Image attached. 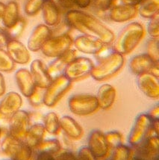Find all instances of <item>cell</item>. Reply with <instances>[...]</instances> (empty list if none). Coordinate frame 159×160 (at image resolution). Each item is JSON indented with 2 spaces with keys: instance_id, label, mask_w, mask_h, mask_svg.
<instances>
[{
  "instance_id": "6da1fadb",
  "label": "cell",
  "mask_w": 159,
  "mask_h": 160,
  "mask_svg": "<svg viewBox=\"0 0 159 160\" xmlns=\"http://www.w3.org/2000/svg\"><path fill=\"white\" fill-rule=\"evenodd\" d=\"M66 21L70 26L84 34V35L110 44L115 39L114 33L95 17L79 10L69 11L66 14Z\"/></svg>"
},
{
  "instance_id": "c3c4849f",
  "label": "cell",
  "mask_w": 159,
  "mask_h": 160,
  "mask_svg": "<svg viewBox=\"0 0 159 160\" xmlns=\"http://www.w3.org/2000/svg\"><path fill=\"white\" fill-rule=\"evenodd\" d=\"M5 4L2 2H0V19H1L2 17L4 10H5Z\"/></svg>"
},
{
  "instance_id": "f1b7e54d",
  "label": "cell",
  "mask_w": 159,
  "mask_h": 160,
  "mask_svg": "<svg viewBox=\"0 0 159 160\" xmlns=\"http://www.w3.org/2000/svg\"><path fill=\"white\" fill-rule=\"evenodd\" d=\"M15 63L11 59L6 50L0 49V72L8 73L14 70Z\"/></svg>"
},
{
  "instance_id": "7bdbcfd3",
  "label": "cell",
  "mask_w": 159,
  "mask_h": 160,
  "mask_svg": "<svg viewBox=\"0 0 159 160\" xmlns=\"http://www.w3.org/2000/svg\"><path fill=\"white\" fill-rule=\"evenodd\" d=\"M10 39L5 35V32H0V49H2L3 47H6Z\"/></svg>"
},
{
  "instance_id": "277c9868",
  "label": "cell",
  "mask_w": 159,
  "mask_h": 160,
  "mask_svg": "<svg viewBox=\"0 0 159 160\" xmlns=\"http://www.w3.org/2000/svg\"><path fill=\"white\" fill-rule=\"evenodd\" d=\"M72 82H73L64 75L53 79L43 93V104L48 107H54L56 106L64 95L70 90L73 85Z\"/></svg>"
},
{
  "instance_id": "83f0119b",
  "label": "cell",
  "mask_w": 159,
  "mask_h": 160,
  "mask_svg": "<svg viewBox=\"0 0 159 160\" xmlns=\"http://www.w3.org/2000/svg\"><path fill=\"white\" fill-rule=\"evenodd\" d=\"M43 127L46 132L50 134H58L60 129V118L58 115L53 112L46 114L43 118Z\"/></svg>"
},
{
  "instance_id": "5b68a950",
  "label": "cell",
  "mask_w": 159,
  "mask_h": 160,
  "mask_svg": "<svg viewBox=\"0 0 159 160\" xmlns=\"http://www.w3.org/2000/svg\"><path fill=\"white\" fill-rule=\"evenodd\" d=\"M68 106L72 113L79 116L92 115L99 108L96 97L88 94L73 95L69 99Z\"/></svg>"
},
{
  "instance_id": "ffe728a7",
  "label": "cell",
  "mask_w": 159,
  "mask_h": 160,
  "mask_svg": "<svg viewBox=\"0 0 159 160\" xmlns=\"http://www.w3.org/2000/svg\"><path fill=\"white\" fill-rule=\"evenodd\" d=\"M15 79L20 92L26 98H29L37 89L31 73L26 68H20L16 72Z\"/></svg>"
},
{
  "instance_id": "9c48e42d",
  "label": "cell",
  "mask_w": 159,
  "mask_h": 160,
  "mask_svg": "<svg viewBox=\"0 0 159 160\" xmlns=\"http://www.w3.org/2000/svg\"><path fill=\"white\" fill-rule=\"evenodd\" d=\"M153 120L147 113H141L136 118L128 137V141L132 145H138L149 136L152 129Z\"/></svg>"
},
{
  "instance_id": "ba28073f",
  "label": "cell",
  "mask_w": 159,
  "mask_h": 160,
  "mask_svg": "<svg viewBox=\"0 0 159 160\" xmlns=\"http://www.w3.org/2000/svg\"><path fill=\"white\" fill-rule=\"evenodd\" d=\"M30 121L31 118L27 112L19 110L15 112L9 119V135L23 142L30 127Z\"/></svg>"
},
{
  "instance_id": "60d3db41",
  "label": "cell",
  "mask_w": 159,
  "mask_h": 160,
  "mask_svg": "<svg viewBox=\"0 0 159 160\" xmlns=\"http://www.w3.org/2000/svg\"><path fill=\"white\" fill-rule=\"evenodd\" d=\"M148 115L150 116V118L153 121H158L159 118V106L158 105H156L155 107H153L150 110Z\"/></svg>"
},
{
  "instance_id": "e575fe53",
  "label": "cell",
  "mask_w": 159,
  "mask_h": 160,
  "mask_svg": "<svg viewBox=\"0 0 159 160\" xmlns=\"http://www.w3.org/2000/svg\"><path fill=\"white\" fill-rule=\"evenodd\" d=\"M131 157V150L127 146L119 145L117 147L113 153V160H129Z\"/></svg>"
},
{
  "instance_id": "d6986e66",
  "label": "cell",
  "mask_w": 159,
  "mask_h": 160,
  "mask_svg": "<svg viewBox=\"0 0 159 160\" xmlns=\"http://www.w3.org/2000/svg\"><path fill=\"white\" fill-rule=\"evenodd\" d=\"M22 105V99L20 94L15 91H11L5 94L0 102V114L5 117H11L20 110Z\"/></svg>"
},
{
  "instance_id": "d4e9b609",
  "label": "cell",
  "mask_w": 159,
  "mask_h": 160,
  "mask_svg": "<svg viewBox=\"0 0 159 160\" xmlns=\"http://www.w3.org/2000/svg\"><path fill=\"white\" fill-rule=\"evenodd\" d=\"M60 129L69 138L78 140L83 136V129L79 123L70 116H64L60 119Z\"/></svg>"
},
{
  "instance_id": "f546056e",
  "label": "cell",
  "mask_w": 159,
  "mask_h": 160,
  "mask_svg": "<svg viewBox=\"0 0 159 160\" xmlns=\"http://www.w3.org/2000/svg\"><path fill=\"white\" fill-rule=\"evenodd\" d=\"M26 26V20L24 18H20V20L15 26L12 28H8V29H5L4 32L5 33L8 38L10 40H17L18 37L21 35V34L23 32Z\"/></svg>"
},
{
  "instance_id": "52a82bcc",
  "label": "cell",
  "mask_w": 159,
  "mask_h": 160,
  "mask_svg": "<svg viewBox=\"0 0 159 160\" xmlns=\"http://www.w3.org/2000/svg\"><path fill=\"white\" fill-rule=\"evenodd\" d=\"M73 40L68 34L52 37L46 42L41 49L43 54L50 58H57L71 49Z\"/></svg>"
},
{
  "instance_id": "bcb514c9",
  "label": "cell",
  "mask_w": 159,
  "mask_h": 160,
  "mask_svg": "<svg viewBox=\"0 0 159 160\" xmlns=\"http://www.w3.org/2000/svg\"><path fill=\"white\" fill-rule=\"evenodd\" d=\"M116 2L124 3V4H129V5H137L141 2L142 0H114Z\"/></svg>"
},
{
  "instance_id": "f6af8a7d",
  "label": "cell",
  "mask_w": 159,
  "mask_h": 160,
  "mask_svg": "<svg viewBox=\"0 0 159 160\" xmlns=\"http://www.w3.org/2000/svg\"><path fill=\"white\" fill-rule=\"evenodd\" d=\"M56 1L62 7L67 8H70L74 5L73 0H56Z\"/></svg>"
},
{
  "instance_id": "44dd1931",
  "label": "cell",
  "mask_w": 159,
  "mask_h": 160,
  "mask_svg": "<svg viewBox=\"0 0 159 160\" xmlns=\"http://www.w3.org/2000/svg\"><path fill=\"white\" fill-rule=\"evenodd\" d=\"M158 63L155 62L147 53L137 55L129 62V69L135 75L149 73L150 70Z\"/></svg>"
},
{
  "instance_id": "4316f807",
  "label": "cell",
  "mask_w": 159,
  "mask_h": 160,
  "mask_svg": "<svg viewBox=\"0 0 159 160\" xmlns=\"http://www.w3.org/2000/svg\"><path fill=\"white\" fill-rule=\"evenodd\" d=\"M140 4L137 11L143 18L152 19L158 14L159 0H143Z\"/></svg>"
},
{
  "instance_id": "f907efd6",
  "label": "cell",
  "mask_w": 159,
  "mask_h": 160,
  "mask_svg": "<svg viewBox=\"0 0 159 160\" xmlns=\"http://www.w3.org/2000/svg\"><path fill=\"white\" fill-rule=\"evenodd\" d=\"M11 160H14V159H11Z\"/></svg>"
},
{
  "instance_id": "74e56055",
  "label": "cell",
  "mask_w": 159,
  "mask_h": 160,
  "mask_svg": "<svg viewBox=\"0 0 159 160\" xmlns=\"http://www.w3.org/2000/svg\"><path fill=\"white\" fill-rule=\"evenodd\" d=\"M43 94H42L41 91H39V90L37 88V89L35 91V92L28 98V100H29V102L31 103L32 106L39 107V106H41L43 104Z\"/></svg>"
},
{
  "instance_id": "7c38bea8",
  "label": "cell",
  "mask_w": 159,
  "mask_h": 160,
  "mask_svg": "<svg viewBox=\"0 0 159 160\" xmlns=\"http://www.w3.org/2000/svg\"><path fill=\"white\" fill-rule=\"evenodd\" d=\"M138 13L137 5L116 2L110 9L109 18L115 22H125L132 20Z\"/></svg>"
},
{
  "instance_id": "8d00e7d4",
  "label": "cell",
  "mask_w": 159,
  "mask_h": 160,
  "mask_svg": "<svg viewBox=\"0 0 159 160\" xmlns=\"http://www.w3.org/2000/svg\"><path fill=\"white\" fill-rule=\"evenodd\" d=\"M94 7L98 10L105 11L110 10L113 6L114 0H91Z\"/></svg>"
},
{
  "instance_id": "1f68e13d",
  "label": "cell",
  "mask_w": 159,
  "mask_h": 160,
  "mask_svg": "<svg viewBox=\"0 0 159 160\" xmlns=\"http://www.w3.org/2000/svg\"><path fill=\"white\" fill-rule=\"evenodd\" d=\"M159 41L158 38H151L147 42V54L155 62H159Z\"/></svg>"
},
{
  "instance_id": "2e32d148",
  "label": "cell",
  "mask_w": 159,
  "mask_h": 160,
  "mask_svg": "<svg viewBox=\"0 0 159 160\" xmlns=\"http://www.w3.org/2000/svg\"><path fill=\"white\" fill-rule=\"evenodd\" d=\"M137 85L139 89L146 96L151 99L159 98V80L149 73L138 76Z\"/></svg>"
},
{
  "instance_id": "b9f144b4",
  "label": "cell",
  "mask_w": 159,
  "mask_h": 160,
  "mask_svg": "<svg viewBox=\"0 0 159 160\" xmlns=\"http://www.w3.org/2000/svg\"><path fill=\"white\" fill-rule=\"evenodd\" d=\"M5 91H6V84H5V77L0 72V97L3 96L5 94Z\"/></svg>"
},
{
  "instance_id": "484cf974",
  "label": "cell",
  "mask_w": 159,
  "mask_h": 160,
  "mask_svg": "<svg viewBox=\"0 0 159 160\" xmlns=\"http://www.w3.org/2000/svg\"><path fill=\"white\" fill-rule=\"evenodd\" d=\"M46 130L43 124L35 123L29 127L23 142L30 148H37L44 138Z\"/></svg>"
},
{
  "instance_id": "9a60e30c",
  "label": "cell",
  "mask_w": 159,
  "mask_h": 160,
  "mask_svg": "<svg viewBox=\"0 0 159 160\" xmlns=\"http://www.w3.org/2000/svg\"><path fill=\"white\" fill-rule=\"evenodd\" d=\"M6 51L15 64H26L31 59L28 49L17 40H10L6 45Z\"/></svg>"
},
{
  "instance_id": "7a4b0ae2",
  "label": "cell",
  "mask_w": 159,
  "mask_h": 160,
  "mask_svg": "<svg viewBox=\"0 0 159 160\" xmlns=\"http://www.w3.org/2000/svg\"><path fill=\"white\" fill-rule=\"evenodd\" d=\"M145 33V28L140 22H133L126 25L113 41V51L123 56L129 54L143 40Z\"/></svg>"
},
{
  "instance_id": "4fadbf2b",
  "label": "cell",
  "mask_w": 159,
  "mask_h": 160,
  "mask_svg": "<svg viewBox=\"0 0 159 160\" xmlns=\"http://www.w3.org/2000/svg\"><path fill=\"white\" fill-rule=\"evenodd\" d=\"M29 71L37 88L46 89L52 82L47 68L41 60H34L30 66Z\"/></svg>"
},
{
  "instance_id": "5bb4252c",
  "label": "cell",
  "mask_w": 159,
  "mask_h": 160,
  "mask_svg": "<svg viewBox=\"0 0 159 160\" xmlns=\"http://www.w3.org/2000/svg\"><path fill=\"white\" fill-rule=\"evenodd\" d=\"M76 56V51L75 49H70L67 52L57 58L51 62L47 67V71L52 79H56L60 76L64 75V70L71 62H73Z\"/></svg>"
},
{
  "instance_id": "ac0fdd59",
  "label": "cell",
  "mask_w": 159,
  "mask_h": 160,
  "mask_svg": "<svg viewBox=\"0 0 159 160\" xmlns=\"http://www.w3.org/2000/svg\"><path fill=\"white\" fill-rule=\"evenodd\" d=\"M75 49L79 52L90 55H97L102 51L105 44L99 40L86 35H81L73 41Z\"/></svg>"
},
{
  "instance_id": "836d02e7",
  "label": "cell",
  "mask_w": 159,
  "mask_h": 160,
  "mask_svg": "<svg viewBox=\"0 0 159 160\" xmlns=\"http://www.w3.org/2000/svg\"><path fill=\"white\" fill-rule=\"evenodd\" d=\"M105 138L109 147L117 148L122 144L123 136L120 132L117 131H110L105 134Z\"/></svg>"
},
{
  "instance_id": "d590c367",
  "label": "cell",
  "mask_w": 159,
  "mask_h": 160,
  "mask_svg": "<svg viewBox=\"0 0 159 160\" xmlns=\"http://www.w3.org/2000/svg\"><path fill=\"white\" fill-rule=\"evenodd\" d=\"M148 26L147 32L152 38H158L159 37V14L150 19Z\"/></svg>"
},
{
  "instance_id": "d6a6232c",
  "label": "cell",
  "mask_w": 159,
  "mask_h": 160,
  "mask_svg": "<svg viewBox=\"0 0 159 160\" xmlns=\"http://www.w3.org/2000/svg\"><path fill=\"white\" fill-rule=\"evenodd\" d=\"M43 2L44 0H28L24 7V11L28 16L36 15L42 9Z\"/></svg>"
},
{
  "instance_id": "8fae6325",
  "label": "cell",
  "mask_w": 159,
  "mask_h": 160,
  "mask_svg": "<svg viewBox=\"0 0 159 160\" xmlns=\"http://www.w3.org/2000/svg\"><path fill=\"white\" fill-rule=\"evenodd\" d=\"M52 36L51 28L45 24H39L34 28L28 39L27 48L31 52L41 50L43 45Z\"/></svg>"
},
{
  "instance_id": "816d5d0a",
  "label": "cell",
  "mask_w": 159,
  "mask_h": 160,
  "mask_svg": "<svg viewBox=\"0 0 159 160\" xmlns=\"http://www.w3.org/2000/svg\"><path fill=\"white\" fill-rule=\"evenodd\" d=\"M142 1H143V0H142Z\"/></svg>"
},
{
  "instance_id": "4dcf8cb0",
  "label": "cell",
  "mask_w": 159,
  "mask_h": 160,
  "mask_svg": "<svg viewBox=\"0 0 159 160\" xmlns=\"http://www.w3.org/2000/svg\"><path fill=\"white\" fill-rule=\"evenodd\" d=\"M37 148L41 150V152L53 154L59 151L60 149V144L57 139L43 140Z\"/></svg>"
},
{
  "instance_id": "e0dca14e",
  "label": "cell",
  "mask_w": 159,
  "mask_h": 160,
  "mask_svg": "<svg viewBox=\"0 0 159 160\" xmlns=\"http://www.w3.org/2000/svg\"><path fill=\"white\" fill-rule=\"evenodd\" d=\"M109 145L105 135L100 130H94L90 133L88 139V148L95 157H104L109 150Z\"/></svg>"
},
{
  "instance_id": "ee69618b",
  "label": "cell",
  "mask_w": 159,
  "mask_h": 160,
  "mask_svg": "<svg viewBox=\"0 0 159 160\" xmlns=\"http://www.w3.org/2000/svg\"><path fill=\"white\" fill-rule=\"evenodd\" d=\"M37 160H55L53 157L52 154L45 153V152H41L37 157Z\"/></svg>"
},
{
  "instance_id": "7dc6e473",
  "label": "cell",
  "mask_w": 159,
  "mask_h": 160,
  "mask_svg": "<svg viewBox=\"0 0 159 160\" xmlns=\"http://www.w3.org/2000/svg\"><path fill=\"white\" fill-rule=\"evenodd\" d=\"M149 73H151L152 75L155 76V77H159V68H158V64H156L152 69L150 70V71L149 72Z\"/></svg>"
},
{
  "instance_id": "3957f363",
  "label": "cell",
  "mask_w": 159,
  "mask_h": 160,
  "mask_svg": "<svg viewBox=\"0 0 159 160\" xmlns=\"http://www.w3.org/2000/svg\"><path fill=\"white\" fill-rule=\"evenodd\" d=\"M98 65L94 66L90 76L96 81L103 82L114 77L120 71L124 65L125 58L123 55L114 52H110L99 58Z\"/></svg>"
},
{
  "instance_id": "f35d334b",
  "label": "cell",
  "mask_w": 159,
  "mask_h": 160,
  "mask_svg": "<svg viewBox=\"0 0 159 160\" xmlns=\"http://www.w3.org/2000/svg\"><path fill=\"white\" fill-rule=\"evenodd\" d=\"M79 160H96L95 156L91 153L88 148H81L79 153Z\"/></svg>"
},
{
  "instance_id": "603a6c76",
  "label": "cell",
  "mask_w": 159,
  "mask_h": 160,
  "mask_svg": "<svg viewBox=\"0 0 159 160\" xmlns=\"http://www.w3.org/2000/svg\"><path fill=\"white\" fill-rule=\"evenodd\" d=\"M45 25L49 27L55 26L59 23L60 11L53 0H44L42 9Z\"/></svg>"
},
{
  "instance_id": "cb8c5ba5",
  "label": "cell",
  "mask_w": 159,
  "mask_h": 160,
  "mask_svg": "<svg viewBox=\"0 0 159 160\" xmlns=\"http://www.w3.org/2000/svg\"><path fill=\"white\" fill-rule=\"evenodd\" d=\"M1 19L5 29H8L15 26L20 19L18 3L15 1H11L5 5Z\"/></svg>"
},
{
  "instance_id": "30bf717a",
  "label": "cell",
  "mask_w": 159,
  "mask_h": 160,
  "mask_svg": "<svg viewBox=\"0 0 159 160\" xmlns=\"http://www.w3.org/2000/svg\"><path fill=\"white\" fill-rule=\"evenodd\" d=\"M94 67V63L90 58L86 57L75 58L66 68L64 75L72 82L77 81L90 75Z\"/></svg>"
},
{
  "instance_id": "ab89813d",
  "label": "cell",
  "mask_w": 159,
  "mask_h": 160,
  "mask_svg": "<svg viewBox=\"0 0 159 160\" xmlns=\"http://www.w3.org/2000/svg\"><path fill=\"white\" fill-rule=\"evenodd\" d=\"M73 4L81 8H85L88 7L92 2L91 0H73Z\"/></svg>"
},
{
  "instance_id": "8992f818",
  "label": "cell",
  "mask_w": 159,
  "mask_h": 160,
  "mask_svg": "<svg viewBox=\"0 0 159 160\" xmlns=\"http://www.w3.org/2000/svg\"><path fill=\"white\" fill-rule=\"evenodd\" d=\"M2 150L5 155L14 160H30L32 155L31 148L10 135L4 138L2 143Z\"/></svg>"
},
{
  "instance_id": "681fc988",
  "label": "cell",
  "mask_w": 159,
  "mask_h": 160,
  "mask_svg": "<svg viewBox=\"0 0 159 160\" xmlns=\"http://www.w3.org/2000/svg\"><path fill=\"white\" fill-rule=\"evenodd\" d=\"M2 130L1 127H0V138H1V136H2Z\"/></svg>"
},
{
  "instance_id": "7402d4cb",
  "label": "cell",
  "mask_w": 159,
  "mask_h": 160,
  "mask_svg": "<svg viewBox=\"0 0 159 160\" xmlns=\"http://www.w3.org/2000/svg\"><path fill=\"white\" fill-rule=\"evenodd\" d=\"M96 97L97 98L99 108L108 110L111 108L114 103L117 97V91L111 85L104 84L100 86Z\"/></svg>"
}]
</instances>
